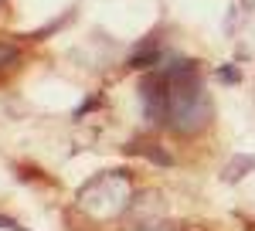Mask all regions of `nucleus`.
I'll use <instances>...</instances> for the list:
<instances>
[{
	"label": "nucleus",
	"instance_id": "obj_6",
	"mask_svg": "<svg viewBox=\"0 0 255 231\" xmlns=\"http://www.w3.org/2000/svg\"><path fill=\"white\" fill-rule=\"evenodd\" d=\"M218 78L228 82V85H238V82H242V75H238L235 65H221V68H218Z\"/></svg>",
	"mask_w": 255,
	"mask_h": 231
},
{
	"label": "nucleus",
	"instance_id": "obj_2",
	"mask_svg": "<svg viewBox=\"0 0 255 231\" xmlns=\"http://www.w3.org/2000/svg\"><path fill=\"white\" fill-rule=\"evenodd\" d=\"M139 96H143V106H146V119L150 122H163L167 113H170V78H167V72L143 78L139 82Z\"/></svg>",
	"mask_w": 255,
	"mask_h": 231
},
{
	"label": "nucleus",
	"instance_id": "obj_4",
	"mask_svg": "<svg viewBox=\"0 0 255 231\" xmlns=\"http://www.w3.org/2000/svg\"><path fill=\"white\" fill-rule=\"evenodd\" d=\"M157 58H160V51L153 48V44H146L143 51H136V55L129 58V65H133V68H150V65H153Z\"/></svg>",
	"mask_w": 255,
	"mask_h": 231
},
{
	"label": "nucleus",
	"instance_id": "obj_1",
	"mask_svg": "<svg viewBox=\"0 0 255 231\" xmlns=\"http://www.w3.org/2000/svg\"><path fill=\"white\" fill-rule=\"evenodd\" d=\"M208 116H211V102L197 82V72L184 78H170V113H167L170 126L180 133H194L208 122Z\"/></svg>",
	"mask_w": 255,
	"mask_h": 231
},
{
	"label": "nucleus",
	"instance_id": "obj_3",
	"mask_svg": "<svg viewBox=\"0 0 255 231\" xmlns=\"http://www.w3.org/2000/svg\"><path fill=\"white\" fill-rule=\"evenodd\" d=\"M255 167V156H235L232 163H228V170H225V180H238L245 170H252Z\"/></svg>",
	"mask_w": 255,
	"mask_h": 231
},
{
	"label": "nucleus",
	"instance_id": "obj_5",
	"mask_svg": "<svg viewBox=\"0 0 255 231\" xmlns=\"http://www.w3.org/2000/svg\"><path fill=\"white\" fill-rule=\"evenodd\" d=\"M129 150H133V153H146V156H153L157 163H170V156H167V153H160V150H153L150 143H139V146H129Z\"/></svg>",
	"mask_w": 255,
	"mask_h": 231
},
{
	"label": "nucleus",
	"instance_id": "obj_8",
	"mask_svg": "<svg viewBox=\"0 0 255 231\" xmlns=\"http://www.w3.org/2000/svg\"><path fill=\"white\" fill-rule=\"evenodd\" d=\"M0 228H14V231H24V228H17V225H14L10 218H0Z\"/></svg>",
	"mask_w": 255,
	"mask_h": 231
},
{
	"label": "nucleus",
	"instance_id": "obj_7",
	"mask_svg": "<svg viewBox=\"0 0 255 231\" xmlns=\"http://www.w3.org/2000/svg\"><path fill=\"white\" fill-rule=\"evenodd\" d=\"M10 61H17V48L0 41V68H3V65H10Z\"/></svg>",
	"mask_w": 255,
	"mask_h": 231
}]
</instances>
